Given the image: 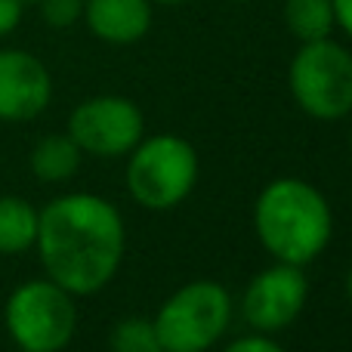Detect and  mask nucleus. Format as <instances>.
<instances>
[{
    "instance_id": "nucleus-6",
    "label": "nucleus",
    "mask_w": 352,
    "mask_h": 352,
    "mask_svg": "<svg viewBox=\"0 0 352 352\" xmlns=\"http://www.w3.org/2000/svg\"><path fill=\"white\" fill-rule=\"evenodd\" d=\"M3 322L22 352H62L78 328L74 294L50 278H34L10 294Z\"/></svg>"
},
{
    "instance_id": "nucleus-15",
    "label": "nucleus",
    "mask_w": 352,
    "mask_h": 352,
    "mask_svg": "<svg viewBox=\"0 0 352 352\" xmlns=\"http://www.w3.org/2000/svg\"><path fill=\"white\" fill-rule=\"evenodd\" d=\"M37 10L50 28H72L84 16V0H41Z\"/></svg>"
},
{
    "instance_id": "nucleus-13",
    "label": "nucleus",
    "mask_w": 352,
    "mask_h": 352,
    "mask_svg": "<svg viewBox=\"0 0 352 352\" xmlns=\"http://www.w3.org/2000/svg\"><path fill=\"white\" fill-rule=\"evenodd\" d=\"M281 16H285L287 31H291L300 43L331 37V31L337 28L331 0H285Z\"/></svg>"
},
{
    "instance_id": "nucleus-16",
    "label": "nucleus",
    "mask_w": 352,
    "mask_h": 352,
    "mask_svg": "<svg viewBox=\"0 0 352 352\" xmlns=\"http://www.w3.org/2000/svg\"><path fill=\"white\" fill-rule=\"evenodd\" d=\"M223 352H285V346H281L278 340H272L269 334H260V331H256V334H248V337L232 340Z\"/></svg>"
},
{
    "instance_id": "nucleus-2",
    "label": "nucleus",
    "mask_w": 352,
    "mask_h": 352,
    "mask_svg": "<svg viewBox=\"0 0 352 352\" xmlns=\"http://www.w3.org/2000/svg\"><path fill=\"white\" fill-rule=\"evenodd\" d=\"M254 229L269 256L291 266H309L328 250L334 235L331 204L300 176L272 179L254 204Z\"/></svg>"
},
{
    "instance_id": "nucleus-21",
    "label": "nucleus",
    "mask_w": 352,
    "mask_h": 352,
    "mask_svg": "<svg viewBox=\"0 0 352 352\" xmlns=\"http://www.w3.org/2000/svg\"><path fill=\"white\" fill-rule=\"evenodd\" d=\"M19 3H22V6H37L41 0H19Z\"/></svg>"
},
{
    "instance_id": "nucleus-11",
    "label": "nucleus",
    "mask_w": 352,
    "mask_h": 352,
    "mask_svg": "<svg viewBox=\"0 0 352 352\" xmlns=\"http://www.w3.org/2000/svg\"><path fill=\"white\" fill-rule=\"evenodd\" d=\"M80 148L68 133H50L31 148V173L41 182H68L80 167Z\"/></svg>"
},
{
    "instance_id": "nucleus-1",
    "label": "nucleus",
    "mask_w": 352,
    "mask_h": 352,
    "mask_svg": "<svg viewBox=\"0 0 352 352\" xmlns=\"http://www.w3.org/2000/svg\"><path fill=\"white\" fill-rule=\"evenodd\" d=\"M124 217L102 195H59L37 217L34 248L43 272L74 297H90L111 285L124 260Z\"/></svg>"
},
{
    "instance_id": "nucleus-5",
    "label": "nucleus",
    "mask_w": 352,
    "mask_h": 352,
    "mask_svg": "<svg viewBox=\"0 0 352 352\" xmlns=\"http://www.w3.org/2000/svg\"><path fill=\"white\" fill-rule=\"evenodd\" d=\"M164 352H207L232 322V294L219 281H188L155 312Z\"/></svg>"
},
{
    "instance_id": "nucleus-20",
    "label": "nucleus",
    "mask_w": 352,
    "mask_h": 352,
    "mask_svg": "<svg viewBox=\"0 0 352 352\" xmlns=\"http://www.w3.org/2000/svg\"><path fill=\"white\" fill-rule=\"evenodd\" d=\"M346 294H349V300H352V269L346 272Z\"/></svg>"
},
{
    "instance_id": "nucleus-9",
    "label": "nucleus",
    "mask_w": 352,
    "mask_h": 352,
    "mask_svg": "<svg viewBox=\"0 0 352 352\" xmlns=\"http://www.w3.org/2000/svg\"><path fill=\"white\" fill-rule=\"evenodd\" d=\"M50 99H53L50 68L28 50H0V121H34L47 111Z\"/></svg>"
},
{
    "instance_id": "nucleus-7",
    "label": "nucleus",
    "mask_w": 352,
    "mask_h": 352,
    "mask_svg": "<svg viewBox=\"0 0 352 352\" xmlns=\"http://www.w3.org/2000/svg\"><path fill=\"white\" fill-rule=\"evenodd\" d=\"M68 136L80 152L96 158H121L146 136V118L127 96H90L68 115Z\"/></svg>"
},
{
    "instance_id": "nucleus-4",
    "label": "nucleus",
    "mask_w": 352,
    "mask_h": 352,
    "mask_svg": "<svg viewBox=\"0 0 352 352\" xmlns=\"http://www.w3.org/2000/svg\"><path fill=\"white\" fill-rule=\"evenodd\" d=\"M287 87L309 118L343 121L352 115V50L331 37L300 43L287 68Z\"/></svg>"
},
{
    "instance_id": "nucleus-19",
    "label": "nucleus",
    "mask_w": 352,
    "mask_h": 352,
    "mask_svg": "<svg viewBox=\"0 0 352 352\" xmlns=\"http://www.w3.org/2000/svg\"><path fill=\"white\" fill-rule=\"evenodd\" d=\"M152 3H158V6H179V3H186V0H152Z\"/></svg>"
},
{
    "instance_id": "nucleus-8",
    "label": "nucleus",
    "mask_w": 352,
    "mask_h": 352,
    "mask_svg": "<svg viewBox=\"0 0 352 352\" xmlns=\"http://www.w3.org/2000/svg\"><path fill=\"white\" fill-rule=\"evenodd\" d=\"M309 300V281L303 266L275 263L250 278L241 297V316L260 334H275L297 322Z\"/></svg>"
},
{
    "instance_id": "nucleus-14",
    "label": "nucleus",
    "mask_w": 352,
    "mask_h": 352,
    "mask_svg": "<svg viewBox=\"0 0 352 352\" xmlns=\"http://www.w3.org/2000/svg\"><path fill=\"white\" fill-rule=\"evenodd\" d=\"M111 352H164L152 318H124L109 337Z\"/></svg>"
},
{
    "instance_id": "nucleus-10",
    "label": "nucleus",
    "mask_w": 352,
    "mask_h": 352,
    "mask_svg": "<svg viewBox=\"0 0 352 352\" xmlns=\"http://www.w3.org/2000/svg\"><path fill=\"white\" fill-rule=\"evenodd\" d=\"M152 0H84V22L93 37L111 47H130L152 28Z\"/></svg>"
},
{
    "instance_id": "nucleus-12",
    "label": "nucleus",
    "mask_w": 352,
    "mask_h": 352,
    "mask_svg": "<svg viewBox=\"0 0 352 352\" xmlns=\"http://www.w3.org/2000/svg\"><path fill=\"white\" fill-rule=\"evenodd\" d=\"M37 210L31 201L16 195H0V254H25L37 241Z\"/></svg>"
},
{
    "instance_id": "nucleus-18",
    "label": "nucleus",
    "mask_w": 352,
    "mask_h": 352,
    "mask_svg": "<svg viewBox=\"0 0 352 352\" xmlns=\"http://www.w3.org/2000/svg\"><path fill=\"white\" fill-rule=\"evenodd\" d=\"M334 6V25L352 41V0H331Z\"/></svg>"
},
{
    "instance_id": "nucleus-22",
    "label": "nucleus",
    "mask_w": 352,
    "mask_h": 352,
    "mask_svg": "<svg viewBox=\"0 0 352 352\" xmlns=\"http://www.w3.org/2000/svg\"><path fill=\"white\" fill-rule=\"evenodd\" d=\"M229 3H248V0H229Z\"/></svg>"
},
{
    "instance_id": "nucleus-17",
    "label": "nucleus",
    "mask_w": 352,
    "mask_h": 352,
    "mask_svg": "<svg viewBox=\"0 0 352 352\" xmlns=\"http://www.w3.org/2000/svg\"><path fill=\"white\" fill-rule=\"evenodd\" d=\"M22 12H25V6L19 3V0H0V37L12 34V31L19 28Z\"/></svg>"
},
{
    "instance_id": "nucleus-23",
    "label": "nucleus",
    "mask_w": 352,
    "mask_h": 352,
    "mask_svg": "<svg viewBox=\"0 0 352 352\" xmlns=\"http://www.w3.org/2000/svg\"><path fill=\"white\" fill-rule=\"evenodd\" d=\"M349 148H352V133H349Z\"/></svg>"
},
{
    "instance_id": "nucleus-3",
    "label": "nucleus",
    "mask_w": 352,
    "mask_h": 352,
    "mask_svg": "<svg viewBox=\"0 0 352 352\" xmlns=\"http://www.w3.org/2000/svg\"><path fill=\"white\" fill-rule=\"evenodd\" d=\"M127 192L146 210H173L198 182V152L176 133L142 136L127 155Z\"/></svg>"
}]
</instances>
